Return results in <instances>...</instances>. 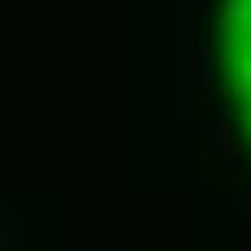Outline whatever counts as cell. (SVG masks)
<instances>
[{"instance_id": "1", "label": "cell", "mask_w": 251, "mask_h": 251, "mask_svg": "<svg viewBox=\"0 0 251 251\" xmlns=\"http://www.w3.org/2000/svg\"><path fill=\"white\" fill-rule=\"evenodd\" d=\"M217 143H221L226 165H234V130H229V122H217Z\"/></svg>"}]
</instances>
